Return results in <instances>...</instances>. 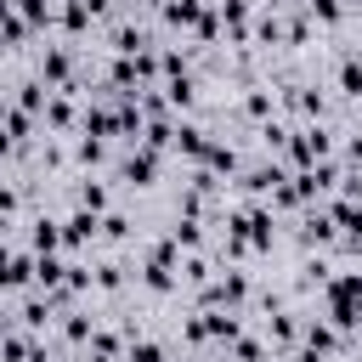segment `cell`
<instances>
[{
	"label": "cell",
	"instance_id": "obj_1",
	"mask_svg": "<svg viewBox=\"0 0 362 362\" xmlns=\"http://www.w3.org/2000/svg\"><path fill=\"white\" fill-rule=\"evenodd\" d=\"M328 311H334V328L362 322V272H345V277L328 283Z\"/></svg>",
	"mask_w": 362,
	"mask_h": 362
},
{
	"label": "cell",
	"instance_id": "obj_2",
	"mask_svg": "<svg viewBox=\"0 0 362 362\" xmlns=\"http://www.w3.org/2000/svg\"><path fill=\"white\" fill-rule=\"evenodd\" d=\"M40 79L57 85V90H68V85H74V57H68L62 45H51V51L40 57Z\"/></svg>",
	"mask_w": 362,
	"mask_h": 362
},
{
	"label": "cell",
	"instance_id": "obj_3",
	"mask_svg": "<svg viewBox=\"0 0 362 362\" xmlns=\"http://www.w3.org/2000/svg\"><path fill=\"white\" fill-rule=\"evenodd\" d=\"M153 175H158V153H153V147H136V153L124 158V181H130V187H147Z\"/></svg>",
	"mask_w": 362,
	"mask_h": 362
},
{
	"label": "cell",
	"instance_id": "obj_4",
	"mask_svg": "<svg viewBox=\"0 0 362 362\" xmlns=\"http://www.w3.org/2000/svg\"><path fill=\"white\" fill-rule=\"evenodd\" d=\"M34 266H40V255H23V249H6V288H23V283H34Z\"/></svg>",
	"mask_w": 362,
	"mask_h": 362
},
{
	"label": "cell",
	"instance_id": "obj_5",
	"mask_svg": "<svg viewBox=\"0 0 362 362\" xmlns=\"http://www.w3.org/2000/svg\"><path fill=\"white\" fill-rule=\"evenodd\" d=\"M96 232H102V221H96L90 209H74V215L62 221V243H90Z\"/></svg>",
	"mask_w": 362,
	"mask_h": 362
},
{
	"label": "cell",
	"instance_id": "obj_6",
	"mask_svg": "<svg viewBox=\"0 0 362 362\" xmlns=\"http://www.w3.org/2000/svg\"><path fill=\"white\" fill-rule=\"evenodd\" d=\"M28 243H34V255H51V249H57V243H62V226H57V221H45V215H40V221H34V232H28Z\"/></svg>",
	"mask_w": 362,
	"mask_h": 362
},
{
	"label": "cell",
	"instance_id": "obj_7",
	"mask_svg": "<svg viewBox=\"0 0 362 362\" xmlns=\"http://www.w3.org/2000/svg\"><path fill=\"white\" fill-rule=\"evenodd\" d=\"M40 119H45V124H51V130H68V124H74V102H68V96H62V90H57V96H51V102H45V113H40Z\"/></svg>",
	"mask_w": 362,
	"mask_h": 362
},
{
	"label": "cell",
	"instance_id": "obj_8",
	"mask_svg": "<svg viewBox=\"0 0 362 362\" xmlns=\"http://www.w3.org/2000/svg\"><path fill=\"white\" fill-rule=\"evenodd\" d=\"M28 119H34V113H23V107H11V113H6V141H11V153H23V147H28Z\"/></svg>",
	"mask_w": 362,
	"mask_h": 362
},
{
	"label": "cell",
	"instance_id": "obj_9",
	"mask_svg": "<svg viewBox=\"0 0 362 362\" xmlns=\"http://www.w3.org/2000/svg\"><path fill=\"white\" fill-rule=\"evenodd\" d=\"M175 147H181L187 158H204V153H209V141H204L198 124H175Z\"/></svg>",
	"mask_w": 362,
	"mask_h": 362
},
{
	"label": "cell",
	"instance_id": "obj_10",
	"mask_svg": "<svg viewBox=\"0 0 362 362\" xmlns=\"http://www.w3.org/2000/svg\"><path fill=\"white\" fill-rule=\"evenodd\" d=\"M221 23L232 28V40H249V6H243V0H226V11H221Z\"/></svg>",
	"mask_w": 362,
	"mask_h": 362
},
{
	"label": "cell",
	"instance_id": "obj_11",
	"mask_svg": "<svg viewBox=\"0 0 362 362\" xmlns=\"http://www.w3.org/2000/svg\"><path fill=\"white\" fill-rule=\"evenodd\" d=\"M164 17H170L175 28H187V23L198 28V17H204V11H198V0H170V6H164Z\"/></svg>",
	"mask_w": 362,
	"mask_h": 362
},
{
	"label": "cell",
	"instance_id": "obj_12",
	"mask_svg": "<svg viewBox=\"0 0 362 362\" xmlns=\"http://www.w3.org/2000/svg\"><path fill=\"white\" fill-rule=\"evenodd\" d=\"M339 90L345 96H362V57H345L339 62Z\"/></svg>",
	"mask_w": 362,
	"mask_h": 362
},
{
	"label": "cell",
	"instance_id": "obj_13",
	"mask_svg": "<svg viewBox=\"0 0 362 362\" xmlns=\"http://www.w3.org/2000/svg\"><path fill=\"white\" fill-rule=\"evenodd\" d=\"M62 28H68V34L90 28V6H85V0H68V6H62Z\"/></svg>",
	"mask_w": 362,
	"mask_h": 362
},
{
	"label": "cell",
	"instance_id": "obj_14",
	"mask_svg": "<svg viewBox=\"0 0 362 362\" xmlns=\"http://www.w3.org/2000/svg\"><path fill=\"white\" fill-rule=\"evenodd\" d=\"M192 96H198V90H192V79H187V74L164 85V102H170V107H192Z\"/></svg>",
	"mask_w": 362,
	"mask_h": 362
},
{
	"label": "cell",
	"instance_id": "obj_15",
	"mask_svg": "<svg viewBox=\"0 0 362 362\" xmlns=\"http://www.w3.org/2000/svg\"><path fill=\"white\" fill-rule=\"evenodd\" d=\"M79 209L102 215V209H107V187H102V181H85V187H79Z\"/></svg>",
	"mask_w": 362,
	"mask_h": 362
},
{
	"label": "cell",
	"instance_id": "obj_16",
	"mask_svg": "<svg viewBox=\"0 0 362 362\" xmlns=\"http://www.w3.org/2000/svg\"><path fill=\"white\" fill-rule=\"evenodd\" d=\"M305 345H311V351H322V356H328V351H334V345H339V334H334V328H328V322H311V328H305Z\"/></svg>",
	"mask_w": 362,
	"mask_h": 362
},
{
	"label": "cell",
	"instance_id": "obj_17",
	"mask_svg": "<svg viewBox=\"0 0 362 362\" xmlns=\"http://www.w3.org/2000/svg\"><path fill=\"white\" fill-rule=\"evenodd\" d=\"M334 226H339L334 215H311V221H305V238H311V243H334Z\"/></svg>",
	"mask_w": 362,
	"mask_h": 362
},
{
	"label": "cell",
	"instance_id": "obj_18",
	"mask_svg": "<svg viewBox=\"0 0 362 362\" xmlns=\"http://www.w3.org/2000/svg\"><path fill=\"white\" fill-rule=\"evenodd\" d=\"M6 6H17L28 23H51V0H6Z\"/></svg>",
	"mask_w": 362,
	"mask_h": 362
},
{
	"label": "cell",
	"instance_id": "obj_19",
	"mask_svg": "<svg viewBox=\"0 0 362 362\" xmlns=\"http://www.w3.org/2000/svg\"><path fill=\"white\" fill-rule=\"evenodd\" d=\"M204 164H209V170H232V164H238V153H232V147H221V141H209Z\"/></svg>",
	"mask_w": 362,
	"mask_h": 362
},
{
	"label": "cell",
	"instance_id": "obj_20",
	"mask_svg": "<svg viewBox=\"0 0 362 362\" xmlns=\"http://www.w3.org/2000/svg\"><path fill=\"white\" fill-rule=\"evenodd\" d=\"M209 334H215V339H238V317H232V311H215V317H209Z\"/></svg>",
	"mask_w": 362,
	"mask_h": 362
},
{
	"label": "cell",
	"instance_id": "obj_21",
	"mask_svg": "<svg viewBox=\"0 0 362 362\" xmlns=\"http://www.w3.org/2000/svg\"><path fill=\"white\" fill-rule=\"evenodd\" d=\"M130 362H164V351H158L153 339H136V345H130Z\"/></svg>",
	"mask_w": 362,
	"mask_h": 362
},
{
	"label": "cell",
	"instance_id": "obj_22",
	"mask_svg": "<svg viewBox=\"0 0 362 362\" xmlns=\"http://www.w3.org/2000/svg\"><path fill=\"white\" fill-rule=\"evenodd\" d=\"M294 334H300V328H294V317H272V339H283V345H288Z\"/></svg>",
	"mask_w": 362,
	"mask_h": 362
},
{
	"label": "cell",
	"instance_id": "obj_23",
	"mask_svg": "<svg viewBox=\"0 0 362 362\" xmlns=\"http://www.w3.org/2000/svg\"><path fill=\"white\" fill-rule=\"evenodd\" d=\"M305 6H311L322 23H339V0H305Z\"/></svg>",
	"mask_w": 362,
	"mask_h": 362
},
{
	"label": "cell",
	"instance_id": "obj_24",
	"mask_svg": "<svg viewBox=\"0 0 362 362\" xmlns=\"http://www.w3.org/2000/svg\"><path fill=\"white\" fill-rule=\"evenodd\" d=\"M243 107H249V113H255V119H266V113H272V96H266V90H255V96H249V102H243Z\"/></svg>",
	"mask_w": 362,
	"mask_h": 362
},
{
	"label": "cell",
	"instance_id": "obj_25",
	"mask_svg": "<svg viewBox=\"0 0 362 362\" xmlns=\"http://www.w3.org/2000/svg\"><path fill=\"white\" fill-rule=\"evenodd\" d=\"M79 158L96 164V158H102V136H85V141H79Z\"/></svg>",
	"mask_w": 362,
	"mask_h": 362
},
{
	"label": "cell",
	"instance_id": "obj_26",
	"mask_svg": "<svg viewBox=\"0 0 362 362\" xmlns=\"http://www.w3.org/2000/svg\"><path fill=\"white\" fill-rule=\"evenodd\" d=\"M124 226H130L124 215H107V221H102V232H107V238H124Z\"/></svg>",
	"mask_w": 362,
	"mask_h": 362
},
{
	"label": "cell",
	"instance_id": "obj_27",
	"mask_svg": "<svg viewBox=\"0 0 362 362\" xmlns=\"http://www.w3.org/2000/svg\"><path fill=\"white\" fill-rule=\"evenodd\" d=\"M96 288H119V266H102L96 272Z\"/></svg>",
	"mask_w": 362,
	"mask_h": 362
},
{
	"label": "cell",
	"instance_id": "obj_28",
	"mask_svg": "<svg viewBox=\"0 0 362 362\" xmlns=\"http://www.w3.org/2000/svg\"><path fill=\"white\" fill-rule=\"evenodd\" d=\"M90 362H113V356H96V351H90Z\"/></svg>",
	"mask_w": 362,
	"mask_h": 362
},
{
	"label": "cell",
	"instance_id": "obj_29",
	"mask_svg": "<svg viewBox=\"0 0 362 362\" xmlns=\"http://www.w3.org/2000/svg\"><path fill=\"white\" fill-rule=\"evenodd\" d=\"M85 6H90V11H96V6H107V0H85Z\"/></svg>",
	"mask_w": 362,
	"mask_h": 362
}]
</instances>
